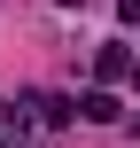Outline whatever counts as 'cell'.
<instances>
[{"label": "cell", "mask_w": 140, "mask_h": 148, "mask_svg": "<svg viewBox=\"0 0 140 148\" xmlns=\"http://www.w3.org/2000/svg\"><path fill=\"white\" fill-rule=\"evenodd\" d=\"M78 117H94V125H117L125 109H117V94H109V86H94V94L78 101Z\"/></svg>", "instance_id": "1"}, {"label": "cell", "mask_w": 140, "mask_h": 148, "mask_svg": "<svg viewBox=\"0 0 140 148\" xmlns=\"http://www.w3.org/2000/svg\"><path fill=\"white\" fill-rule=\"evenodd\" d=\"M94 70H101V78H109V86H117V78H132V55H125V47H117V39H109V47H101V55H94Z\"/></svg>", "instance_id": "2"}, {"label": "cell", "mask_w": 140, "mask_h": 148, "mask_svg": "<svg viewBox=\"0 0 140 148\" xmlns=\"http://www.w3.org/2000/svg\"><path fill=\"white\" fill-rule=\"evenodd\" d=\"M39 117H47V125H70V117H78V101H62V94H47V101H39Z\"/></svg>", "instance_id": "3"}, {"label": "cell", "mask_w": 140, "mask_h": 148, "mask_svg": "<svg viewBox=\"0 0 140 148\" xmlns=\"http://www.w3.org/2000/svg\"><path fill=\"white\" fill-rule=\"evenodd\" d=\"M117 16H125V23H140V0H117Z\"/></svg>", "instance_id": "4"}, {"label": "cell", "mask_w": 140, "mask_h": 148, "mask_svg": "<svg viewBox=\"0 0 140 148\" xmlns=\"http://www.w3.org/2000/svg\"><path fill=\"white\" fill-rule=\"evenodd\" d=\"M0 148H8V109H0Z\"/></svg>", "instance_id": "5"}, {"label": "cell", "mask_w": 140, "mask_h": 148, "mask_svg": "<svg viewBox=\"0 0 140 148\" xmlns=\"http://www.w3.org/2000/svg\"><path fill=\"white\" fill-rule=\"evenodd\" d=\"M62 8H86V0H62Z\"/></svg>", "instance_id": "6"}]
</instances>
